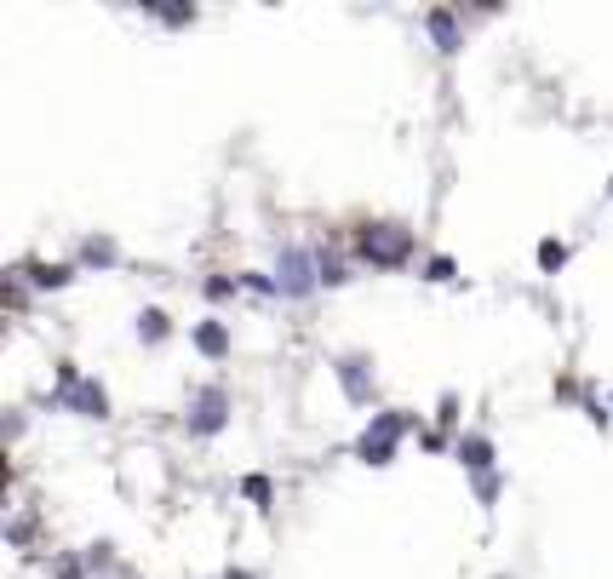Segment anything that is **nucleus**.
Masks as SVG:
<instances>
[{
    "mask_svg": "<svg viewBox=\"0 0 613 579\" xmlns=\"http://www.w3.org/2000/svg\"><path fill=\"white\" fill-rule=\"evenodd\" d=\"M218 419H224V390H207V396H201V408H195V430L212 436Z\"/></svg>",
    "mask_w": 613,
    "mask_h": 579,
    "instance_id": "obj_1",
    "label": "nucleus"
},
{
    "mask_svg": "<svg viewBox=\"0 0 613 579\" xmlns=\"http://www.w3.org/2000/svg\"><path fill=\"white\" fill-rule=\"evenodd\" d=\"M195 339H201V350H207V356H224V327H195Z\"/></svg>",
    "mask_w": 613,
    "mask_h": 579,
    "instance_id": "obj_2",
    "label": "nucleus"
},
{
    "mask_svg": "<svg viewBox=\"0 0 613 579\" xmlns=\"http://www.w3.org/2000/svg\"><path fill=\"white\" fill-rule=\"evenodd\" d=\"M430 35L442 46H453V18H447V12H436V18H430Z\"/></svg>",
    "mask_w": 613,
    "mask_h": 579,
    "instance_id": "obj_3",
    "label": "nucleus"
},
{
    "mask_svg": "<svg viewBox=\"0 0 613 579\" xmlns=\"http://www.w3.org/2000/svg\"><path fill=\"white\" fill-rule=\"evenodd\" d=\"M539 258H545V270H556V264H562V258H568V253H562V247H556V241H545V247H539Z\"/></svg>",
    "mask_w": 613,
    "mask_h": 579,
    "instance_id": "obj_4",
    "label": "nucleus"
},
{
    "mask_svg": "<svg viewBox=\"0 0 613 579\" xmlns=\"http://www.w3.org/2000/svg\"><path fill=\"white\" fill-rule=\"evenodd\" d=\"M464 459L470 465H487V442H464Z\"/></svg>",
    "mask_w": 613,
    "mask_h": 579,
    "instance_id": "obj_5",
    "label": "nucleus"
}]
</instances>
